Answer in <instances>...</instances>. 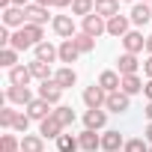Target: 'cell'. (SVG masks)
Segmentation results:
<instances>
[{
	"mask_svg": "<svg viewBox=\"0 0 152 152\" xmlns=\"http://www.w3.org/2000/svg\"><path fill=\"white\" fill-rule=\"evenodd\" d=\"M33 54H36V60H42V63H54V60H60V45H51V42H39L36 48H33Z\"/></svg>",
	"mask_w": 152,
	"mask_h": 152,
	"instance_id": "cell-14",
	"label": "cell"
},
{
	"mask_svg": "<svg viewBox=\"0 0 152 152\" xmlns=\"http://www.w3.org/2000/svg\"><path fill=\"white\" fill-rule=\"evenodd\" d=\"M30 81H33V72H30V66H15V69H9V84L12 87H30Z\"/></svg>",
	"mask_w": 152,
	"mask_h": 152,
	"instance_id": "cell-17",
	"label": "cell"
},
{
	"mask_svg": "<svg viewBox=\"0 0 152 152\" xmlns=\"http://www.w3.org/2000/svg\"><path fill=\"white\" fill-rule=\"evenodd\" d=\"M122 146H125V137L119 134V131H104L102 134V152H122Z\"/></svg>",
	"mask_w": 152,
	"mask_h": 152,
	"instance_id": "cell-16",
	"label": "cell"
},
{
	"mask_svg": "<svg viewBox=\"0 0 152 152\" xmlns=\"http://www.w3.org/2000/svg\"><path fill=\"white\" fill-rule=\"evenodd\" d=\"M24 110H27V116H30V119H36V122H42V119H48V116L54 113V107H51L45 99H33Z\"/></svg>",
	"mask_w": 152,
	"mask_h": 152,
	"instance_id": "cell-9",
	"label": "cell"
},
{
	"mask_svg": "<svg viewBox=\"0 0 152 152\" xmlns=\"http://www.w3.org/2000/svg\"><path fill=\"white\" fill-rule=\"evenodd\" d=\"M30 3H33V0H12V6H21V9H27Z\"/></svg>",
	"mask_w": 152,
	"mask_h": 152,
	"instance_id": "cell-40",
	"label": "cell"
},
{
	"mask_svg": "<svg viewBox=\"0 0 152 152\" xmlns=\"http://www.w3.org/2000/svg\"><path fill=\"white\" fill-rule=\"evenodd\" d=\"M122 152H149V143H146V137H131V140H125Z\"/></svg>",
	"mask_w": 152,
	"mask_h": 152,
	"instance_id": "cell-32",
	"label": "cell"
},
{
	"mask_svg": "<svg viewBox=\"0 0 152 152\" xmlns=\"http://www.w3.org/2000/svg\"><path fill=\"white\" fill-rule=\"evenodd\" d=\"M149 152H152V146H149Z\"/></svg>",
	"mask_w": 152,
	"mask_h": 152,
	"instance_id": "cell-47",
	"label": "cell"
},
{
	"mask_svg": "<svg viewBox=\"0 0 152 152\" xmlns=\"http://www.w3.org/2000/svg\"><path fill=\"white\" fill-rule=\"evenodd\" d=\"M143 87H146V84L140 81V75H125L119 90H122L125 96H137V93H143Z\"/></svg>",
	"mask_w": 152,
	"mask_h": 152,
	"instance_id": "cell-26",
	"label": "cell"
},
{
	"mask_svg": "<svg viewBox=\"0 0 152 152\" xmlns=\"http://www.w3.org/2000/svg\"><path fill=\"white\" fill-rule=\"evenodd\" d=\"M140 3H152V0H140Z\"/></svg>",
	"mask_w": 152,
	"mask_h": 152,
	"instance_id": "cell-46",
	"label": "cell"
},
{
	"mask_svg": "<svg viewBox=\"0 0 152 152\" xmlns=\"http://www.w3.org/2000/svg\"><path fill=\"white\" fill-rule=\"evenodd\" d=\"M78 143H81V149H84V152H99V149H102V134H96V131L84 128V131L78 134Z\"/></svg>",
	"mask_w": 152,
	"mask_h": 152,
	"instance_id": "cell-19",
	"label": "cell"
},
{
	"mask_svg": "<svg viewBox=\"0 0 152 152\" xmlns=\"http://www.w3.org/2000/svg\"><path fill=\"white\" fill-rule=\"evenodd\" d=\"M143 75H146V81H152V57H146V63H143Z\"/></svg>",
	"mask_w": 152,
	"mask_h": 152,
	"instance_id": "cell-36",
	"label": "cell"
},
{
	"mask_svg": "<svg viewBox=\"0 0 152 152\" xmlns=\"http://www.w3.org/2000/svg\"><path fill=\"white\" fill-rule=\"evenodd\" d=\"M149 6H152V3H149Z\"/></svg>",
	"mask_w": 152,
	"mask_h": 152,
	"instance_id": "cell-48",
	"label": "cell"
},
{
	"mask_svg": "<svg viewBox=\"0 0 152 152\" xmlns=\"http://www.w3.org/2000/svg\"><path fill=\"white\" fill-rule=\"evenodd\" d=\"M99 87H102L104 93H119V87H122V75L113 72V69H104V72L99 75Z\"/></svg>",
	"mask_w": 152,
	"mask_h": 152,
	"instance_id": "cell-10",
	"label": "cell"
},
{
	"mask_svg": "<svg viewBox=\"0 0 152 152\" xmlns=\"http://www.w3.org/2000/svg\"><path fill=\"white\" fill-rule=\"evenodd\" d=\"M21 152H45V137L42 134H24L21 137Z\"/></svg>",
	"mask_w": 152,
	"mask_h": 152,
	"instance_id": "cell-24",
	"label": "cell"
},
{
	"mask_svg": "<svg viewBox=\"0 0 152 152\" xmlns=\"http://www.w3.org/2000/svg\"><path fill=\"white\" fill-rule=\"evenodd\" d=\"M30 122H33V119H30L27 113H18V116H15V125H12V128H15V131H21V134H27Z\"/></svg>",
	"mask_w": 152,
	"mask_h": 152,
	"instance_id": "cell-35",
	"label": "cell"
},
{
	"mask_svg": "<svg viewBox=\"0 0 152 152\" xmlns=\"http://www.w3.org/2000/svg\"><path fill=\"white\" fill-rule=\"evenodd\" d=\"M93 12H96V0H72V15L87 18V15H93Z\"/></svg>",
	"mask_w": 152,
	"mask_h": 152,
	"instance_id": "cell-28",
	"label": "cell"
},
{
	"mask_svg": "<svg viewBox=\"0 0 152 152\" xmlns=\"http://www.w3.org/2000/svg\"><path fill=\"white\" fill-rule=\"evenodd\" d=\"M78 57H81V51L75 48V42H72V39H66V42H60V63H66V66H72V63H78Z\"/></svg>",
	"mask_w": 152,
	"mask_h": 152,
	"instance_id": "cell-23",
	"label": "cell"
},
{
	"mask_svg": "<svg viewBox=\"0 0 152 152\" xmlns=\"http://www.w3.org/2000/svg\"><path fill=\"white\" fill-rule=\"evenodd\" d=\"M33 3H39V6H51V0H33Z\"/></svg>",
	"mask_w": 152,
	"mask_h": 152,
	"instance_id": "cell-44",
	"label": "cell"
},
{
	"mask_svg": "<svg viewBox=\"0 0 152 152\" xmlns=\"http://www.w3.org/2000/svg\"><path fill=\"white\" fill-rule=\"evenodd\" d=\"M128 107H131V96H125L122 90H119V93H107L104 110H110V113H125Z\"/></svg>",
	"mask_w": 152,
	"mask_h": 152,
	"instance_id": "cell-7",
	"label": "cell"
},
{
	"mask_svg": "<svg viewBox=\"0 0 152 152\" xmlns=\"http://www.w3.org/2000/svg\"><path fill=\"white\" fill-rule=\"evenodd\" d=\"M54 116L63 122V128H69V125H75V110L69 107V104H57L54 107Z\"/></svg>",
	"mask_w": 152,
	"mask_h": 152,
	"instance_id": "cell-30",
	"label": "cell"
},
{
	"mask_svg": "<svg viewBox=\"0 0 152 152\" xmlns=\"http://www.w3.org/2000/svg\"><path fill=\"white\" fill-rule=\"evenodd\" d=\"M12 6V0H0V9H9Z\"/></svg>",
	"mask_w": 152,
	"mask_h": 152,
	"instance_id": "cell-43",
	"label": "cell"
},
{
	"mask_svg": "<svg viewBox=\"0 0 152 152\" xmlns=\"http://www.w3.org/2000/svg\"><path fill=\"white\" fill-rule=\"evenodd\" d=\"M104 102H107V93H104L99 84H93V87L84 90V104H87V110H102Z\"/></svg>",
	"mask_w": 152,
	"mask_h": 152,
	"instance_id": "cell-3",
	"label": "cell"
},
{
	"mask_svg": "<svg viewBox=\"0 0 152 152\" xmlns=\"http://www.w3.org/2000/svg\"><path fill=\"white\" fill-rule=\"evenodd\" d=\"M0 149H3V152H21V140L15 134H3V137H0Z\"/></svg>",
	"mask_w": 152,
	"mask_h": 152,
	"instance_id": "cell-33",
	"label": "cell"
},
{
	"mask_svg": "<svg viewBox=\"0 0 152 152\" xmlns=\"http://www.w3.org/2000/svg\"><path fill=\"white\" fill-rule=\"evenodd\" d=\"M27 66H30V72H33V81H39V84H42V81H51V78H54L51 66H48V63H42V60H33V63H27Z\"/></svg>",
	"mask_w": 152,
	"mask_h": 152,
	"instance_id": "cell-25",
	"label": "cell"
},
{
	"mask_svg": "<svg viewBox=\"0 0 152 152\" xmlns=\"http://www.w3.org/2000/svg\"><path fill=\"white\" fill-rule=\"evenodd\" d=\"M54 143H57V152H78V149H81L78 137H75V134H66V131H63Z\"/></svg>",
	"mask_w": 152,
	"mask_h": 152,
	"instance_id": "cell-27",
	"label": "cell"
},
{
	"mask_svg": "<svg viewBox=\"0 0 152 152\" xmlns=\"http://www.w3.org/2000/svg\"><path fill=\"white\" fill-rule=\"evenodd\" d=\"M24 12H27V24H39V27H45L48 18H51L48 15V6H39V3H30Z\"/></svg>",
	"mask_w": 152,
	"mask_h": 152,
	"instance_id": "cell-20",
	"label": "cell"
},
{
	"mask_svg": "<svg viewBox=\"0 0 152 152\" xmlns=\"http://www.w3.org/2000/svg\"><path fill=\"white\" fill-rule=\"evenodd\" d=\"M143 96H146V102H152V81H146V87H143Z\"/></svg>",
	"mask_w": 152,
	"mask_h": 152,
	"instance_id": "cell-38",
	"label": "cell"
},
{
	"mask_svg": "<svg viewBox=\"0 0 152 152\" xmlns=\"http://www.w3.org/2000/svg\"><path fill=\"white\" fill-rule=\"evenodd\" d=\"M137 69H140V60H137V54H119V60H116V72L122 75V78H125V75H137Z\"/></svg>",
	"mask_w": 152,
	"mask_h": 152,
	"instance_id": "cell-12",
	"label": "cell"
},
{
	"mask_svg": "<svg viewBox=\"0 0 152 152\" xmlns=\"http://www.w3.org/2000/svg\"><path fill=\"white\" fill-rule=\"evenodd\" d=\"M104 122H107V110H104V107H102V110H87V113H84V125H87L90 131H102Z\"/></svg>",
	"mask_w": 152,
	"mask_h": 152,
	"instance_id": "cell-21",
	"label": "cell"
},
{
	"mask_svg": "<svg viewBox=\"0 0 152 152\" xmlns=\"http://www.w3.org/2000/svg\"><path fill=\"white\" fill-rule=\"evenodd\" d=\"M60 96H63V90H60V84H57L54 78L39 84V99H45L51 107H57V104H60Z\"/></svg>",
	"mask_w": 152,
	"mask_h": 152,
	"instance_id": "cell-6",
	"label": "cell"
},
{
	"mask_svg": "<svg viewBox=\"0 0 152 152\" xmlns=\"http://www.w3.org/2000/svg\"><path fill=\"white\" fill-rule=\"evenodd\" d=\"M72 42H75V48H78L81 54H93V51H96V39H93V36H87V33H78Z\"/></svg>",
	"mask_w": 152,
	"mask_h": 152,
	"instance_id": "cell-29",
	"label": "cell"
},
{
	"mask_svg": "<svg viewBox=\"0 0 152 152\" xmlns=\"http://www.w3.org/2000/svg\"><path fill=\"white\" fill-rule=\"evenodd\" d=\"M128 30H131V18L128 15H116V18L107 21V36H113V39H122Z\"/></svg>",
	"mask_w": 152,
	"mask_h": 152,
	"instance_id": "cell-13",
	"label": "cell"
},
{
	"mask_svg": "<svg viewBox=\"0 0 152 152\" xmlns=\"http://www.w3.org/2000/svg\"><path fill=\"white\" fill-rule=\"evenodd\" d=\"M63 131H66V128H63V122H60L54 113H51L48 119H42V122H39V134H42V137H51V140H57Z\"/></svg>",
	"mask_w": 152,
	"mask_h": 152,
	"instance_id": "cell-15",
	"label": "cell"
},
{
	"mask_svg": "<svg viewBox=\"0 0 152 152\" xmlns=\"http://www.w3.org/2000/svg\"><path fill=\"white\" fill-rule=\"evenodd\" d=\"M146 54H149V57H152V33H149V36H146Z\"/></svg>",
	"mask_w": 152,
	"mask_h": 152,
	"instance_id": "cell-41",
	"label": "cell"
},
{
	"mask_svg": "<svg viewBox=\"0 0 152 152\" xmlns=\"http://www.w3.org/2000/svg\"><path fill=\"white\" fill-rule=\"evenodd\" d=\"M143 137H146V143H149V146H152V122H149V125H146V131H143Z\"/></svg>",
	"mask_w": 152,
	"mask_h": 152,
	"instance_id": "cell-39",
	"label": "cell"
},
{
	"mask_svg": "<svg viewBox=\"0 0 152 152\" xmlns=\"http://www.w3.org/2000/svg\"><path fill=\"white\" fill-rule=\"evenodd\" d=\"M51 27H54V33H57L63 42L78 36V30H75V18H72V15H54V18H51Z\"/></svg>",
	"mask_w": 152,
	"mask_h": 152,
	"instance_id": "cell-1",
	"label": "cell"
},
{
	"mask_svg": "<svg viewBox=\"0 0 152 152\" xmlns=\"http://www.w3.org/2000/svg\"><path fill=\"white\" fill-rule=\"evenodd\" d=\"M119 3H137V0H119Z\"/></svg>",
	"mask_w": 152,
	"mask_h": 152,
	"instance_id": "cell-45",
	"label": "cell"
},
{
	"mask_svg": "<svg viewBox=\"0 0 152 152\" xmlns=\"http://www.w3.org/2000/svg\"><path fill=\"white\" fill-rule=\"evenodd\" d=\"M6 102L9 104H21V107H27L30 102H33V93H30V87H6Z\"/></svg>",
	"mask_w": 152,
	"mask_h": 152,
	"instance_id": "cell-8",
	"label": "cell"
},
{
	"mask_svg": "<svg viewBox=\"0 0 152 152\" xmlns=\"http://www.w3.org/2000/svg\"><path fill=\"white\" fill-rule=\"evenodd\" d=\"M143 113H146V119L152 122V102H146V110H143Z\"/></svg>",
	"mask_w": 152,
	"mask_h": 152,
	"instance_id": "cell-42",
	"label": "cell"
},
{
	"mask_svg": "<svg viewBox=\"0 0 152 152\" xmlns=\"http://www.w3.org/2000/svg\"><path fill=\"white\" fill-rule=\"evenodd\" d=\"M0 66H3V69L21 66V63H18V51H15V48H3V51H0Z\"/></svg>",
	"mask_w": 152,
	"mask_h": 152,
	"instance_id": "cell-31",
	"label": "cell"
},
{
	"mask_svg": "<svg viewBox=\"0 0 152 152\" xmlns=\"http://www.w3.org/2000/svg\"><path fill=\"white\" fill-rule=\"evenodd\" d=\"M15 116H18V110H15L12 104H6L3 110H0V125H3V128H12V125H15Z\"/></svg>",
	"mask_w": 152,
	"mask_h": 152,
	"instance_id": "cell-34",
	"label": "cell"
},
{
	"mask_svg": "<svg viewBox=\"0 0 152 152\" xmlns=\"http://www.w3.org/2000/svg\"><path fill=\"white\" fill-rule=\"evenodd\" d=\"M51 6L54 9H66V6H72V0H51Z\"/></svg>",
	"mask_w": 152,
	"mask_h": 152,
	"instance_id": "cell-37",
	"label": "cell"
},
{
	"mask_svg": "<svg viewBox=\"0 0 152 152\" xmlns=\"http://www.w3.org/2000/svg\"><path fill=\"white\" fill-rule=\"evenodd\" d=\"M81 33H87V36H93V39H99V36H104L107 33V21L102 18V15H87L84 18V24H81Z\"/></svg>",
	"mask_w": 152,
	"mask_h": 152,
	"instance_id": "cell-2",
	"label": "cell"
},
{
	"mask_svg": "<svg viewBox=\"0 0 152 152\" xmlns=\"http://www.w3.org/2000/svg\"><path fill=\"white\" fill-rule=\"evenodd\" d=\"M128 18H131V24H134V27H143V24H149V21H152V6H149V3H134Z\"/></svg>",
	"mask_w": 152,
	"mask_h": 152,
	"instance_id": "cell-18",
	"label": "cell"
},
{
	"mask_svg": "<svg viewBox=\"0 0 152 152\" xmlns=\"http://www.w3.org/2000/svg\"><path fill=\"white\" fill-rule=\"evenodd\" d=\"M122 48H125V54H140V51H146V36L140 30H128L122 36Z\"/></svg>",
	"mask_w": 152,
	"mask_h": 152,
	"instance_id": "cell-5",
	"label": "cell"
},
{
	"mask_svg": "<svg viewBox=\"0 0 152 152\" xmlns=\"http://www.w3.org/2000/svg\"><path fill=\"white\" fill-rule=\"evenodd\" d=\"M96 15H102L104 21L119 15V0H96Z\"/></svg>",
	"mask_w": 152,
	"mask_h": 152,
	"instance_id": "cell-22",
	"label": "cell"
},
{
	"mask_svg": "<svg viewBox=\"0 0 152 152\" xmlns=\"http://www.w3.org/2000/svg\"><path fill=\"white\" fill-rule=\"evenodd\" d=\"M54 81L60 84V90H72L75 84H78V72H75L72 66H60L54 72Z\"/></svg>",
	"mask_w": 152,
	"mask_h": 152,
	"instance_id": "cell-11",
	"label": "cell"
},
{
	"mask_svg": "<svg viewBox=\"0 0 152 152\" xmlns=\"http://www.w3.org/2000/svg\"><path fill=\"white\" fill-rule=\"evenodd\" d=\"M0 18H3V27H15V30H21L24 24H27V12L21 9V6H9V9H3L0 12Z\"/></svg>",
	"mask_w": 152,
	"mask_h": 152,
	"instance_id": "cell-4",
	"label": "cell"
}]
</instances>
